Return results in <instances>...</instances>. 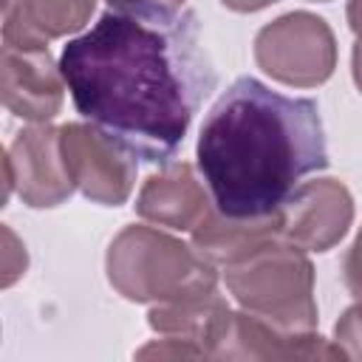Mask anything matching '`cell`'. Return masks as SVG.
Listing matches in <instances>:
<instances>
[{"instance_id":"7c38bea8","label":"cell","mask_w":362,"mask_h":362,"mask_svg":"<svg viewBox=\"0 0 362 362\" xmlns=\"http://www.w3.org/2000/svg\"><path fill=\"white\" fill-rule=\"evenodd\" d=\"M93 8L96 0H3V42L48 45V40L85 28Z\"/></svg>"},{"instance_id":"9a60e30c","label":"cell","mask_w":362,"mask_h":362,"mask_svg":"<svg viewBox=\"0 0 362 362\" xmlns=\"http://www.w3.org/2000/svg\"><path fill=\"white\" fill-rule=\"evenodd\" d=\"M342 280H345L348 291L356 300H362V229H359L356 240L351 243V249L342 260Z\"/></svg>"},{"instance_id":"5b68a950","label":"cell","mask_w":362,"mask_h":362,"mask_svg":"<svg viewBox=\"0 0 362 362\" xmlns=\"http://www.w3.org/2000/svg\"><path fill=\"white\" fill-rule=\"evenodd\" d=\"M255 62L283 85L317 88L337 68V40L322 17L288 11L257 31Z\"/></svg>"},{"instance_id":"e0dca14e","label":"cell","mask_w":362,"mask_h":362,"mask_svg":"<svg viewBox=\"0 0 362 362\" xmlns=\"http://www.w3.org/2000/svg\"><path fill=\"white\" fill-rule=\"evenodd\" d=\"M184 0H107L110 8H153V11H181Z\"/></svg>"},{"instance_id":"8fae6325","label":"cell","mask_w":362,"mask_h":362,"mask_svg":"<svg viewBox=\"0 0 362 362\" xmlns=\"http://www.w3.org/2000/svg\"><path fill=\"white\" fill-rule=\"evenodd\" d=\"M209 189L198 181L187 161H167L161 173L150 175L136 198V212L158 226L192 232L209 212Z\"/></svg>"},{"instance_id":"ac0fdd59","label":"cell","mask_w":362,"mask_h":362,"mask_svg":"<svg viewBox=\"0 0 362 362\" xmlns=\"http://www.w3.org/2000/svg\"><path fill=\"white\" fill-rule=\"evenodd\" d=\"M226 8H232V11H260V8H266V6H272V3H277V0H221Z\"/></svg>"},{"instance_id":"6da1fadb","label":"cell","mask_w":362,"mask_h":362,"mask_svg":"<svg viewBox=\"0 0 362 362\" xmlns=\"http://www.w3.org/2000/svg\"><path fill=\"white\" fill-rule=\"evenodd\" d=\"M76 110L136 158L167 164L215 88L189 8H110L59 59Z\"/></svg>"},{"instance_id":"30bf717a","label":"cell","mask_w":362,"mask_h":362,"mask_svg":"<svg viewBox=\"0 0 362 362\" xmlns=\"http://www.w3.org/2000/svg\"><path fill=\"white\" fill-rule=\"evenodd\" d=\"M218 359H337L339 345H328L314 331H283L249 311H232L215 351ZM348 359V356H345Z\"/></svg>"},{"instance_id":"9c48e42d","label":"cell","mask_w":362,"mask_h":362,"mask_svg":"<svg viewBox=\"0 0 362 362\" xmlns=\"http://www.w3.org/2000/svg\"><path fill=\"white\" fill-rule=\"evenodd\" d=\"M62 68L48 45L17 48L3 42V105L34 124L51 122L62 107Z\"/></svg>"},{"instance_id":"8992f818","label":"cell","mask_w":362,"mask_h":362,"mask_svg":"<svg viewBox=\"0 0 362 362\" xmlns=\"http://www.w3.org/2000/svg\"><path fill=\"white\" fill-rule=\"evenodd\" d=\"M59 147L74 187L105 206L130 198L136 181V156L96 124L71 122L59 127Z\"/></svg>"},{"instance_id":"3957f363","label":"cell","mask_w":362,"mask_h":362,"mask_svg":"<svg viewBox=\"0 0 362 362\" xmlns=\"http://www.w3.org/2000/svg\"><path fill=\"white\" fill-rule=\"evenodd\" d=\"M107 280L133 303H175L218 291V272L195 246L153 226H124L107 249Z\"/></svg>"},{"instance_id":"52a82bcc","label":"cell","mask_w":362,"mask_h":362,"mask_svg":"<svg viewBox=\"0 0 362 362\" xmlns=\"http://www.w3.org/2000/svg\"><path fill=\"white\" fill-rule=\"evenodd\" d=\"M280 218L286 243L305 252H328L345 238L354 221V198L337 178L303 181L280 206Z\"/></svg>"},{"instance_id":"277c9868","label":"cell","mask_w":362,"mask_h":362,"mask_svg":"<svg viewBox=\"0 0 362 362\" xmlns=\"http://www.w3.org/2000/svg\"><path fill=\"white\" fill-rule=\"evenodd\" d=\"M223 280L238 305L283 331H314V266L305 249L274 240L266 249L226 263Z\"/></svg>"},{"instance_id":"5bb4252c","label":"cell","mask_w":362,"mask_h":362,"mask_svg":"<svg viewBox=\"0 0 362 362\" xmlns=\"http://www.w3.org/2000/svg\"><path fill=\"white\" fill-rule=\"evenodd\" d=\"M334 339L348 359H362V300L351 305L334 325Z\"/></svg>"},{"instance_id":"7a4b0ae2","label":"cell","mask_w":362,"mask_h":362,"mask_svg":"<svg viewBox=\"0 0 362 362\" xmlns=\"http://www.w3.org/2000/svg\"><path fill=\"white\" fill-rule=\"evenodd\" d=\"M328 167L314 99H294L255 76L235 79L198 133V170L215 209L232 218L277 212L305 175Z\"/></svg>"},{"instance_id":"ba28073f","label":"cell","mask_w":362,"mask_h":362,"mask_svg":"<svg viewBox=\"0 0 362 362\" xmlns=\"http://www.w3.org/2000/svg\"><path fill=\"white\" fill-rule=\"evenodd\" d=\"M6 175L8 189L17 187L23 204L34 209L62 204L74 192V181L65 170L59 130L42 122L17 133L6 156Z\"/></svg>"},{"instance_id":"4fadbf2b","label":"cell","mask_w":362,"mask_h":362,"mask_svg":"<svg viewBox=\"0 0 362 362\" xmlns=\"http://www.w3.org/2000/svg\"><path fill=\"white\" fill-rule=\"evenodd\" d=\"M283 218L280 209L257 218H232L209 206L206 218L192 229V246L209 260V263H235L243 260L260 249H266L274 240H283L280 235Z\"/></svg>"},{"instance_id":"2e32d148","label":"cell","mask_w":362,"mask_h":362,"mask_svg":"<svg viewBox=\"0 0 362 362\" xmlns=\"http://www.w3.org/2000/svg\"><path fill=\"white\" fill-rule=\"evenodd\" d=\"M348 25L356 37L351 51V71H354L356 88L362 90V0H348Z\"/></svg>"}]
</instances>
